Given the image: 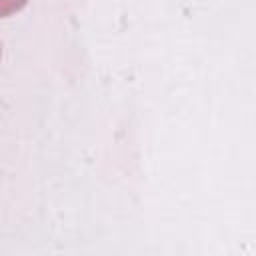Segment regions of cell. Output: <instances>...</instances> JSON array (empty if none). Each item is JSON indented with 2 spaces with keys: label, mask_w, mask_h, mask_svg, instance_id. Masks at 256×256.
<instances>
[{
  "label": "cell",
  "mask_w": 256,
  "mask_h": 256,
  "mask_svg": "<svg viewBox=\"0 0 256 256\" xmlns=\"http://www.w3.org/2000/svg\"><path fill=\"white\" fill-rule=\"evenodd\" d=\"M28 0H0V14L2 16H8L12 12H18Z\"/></svg>",
  "instance_id": "1"
}]
</instances>
